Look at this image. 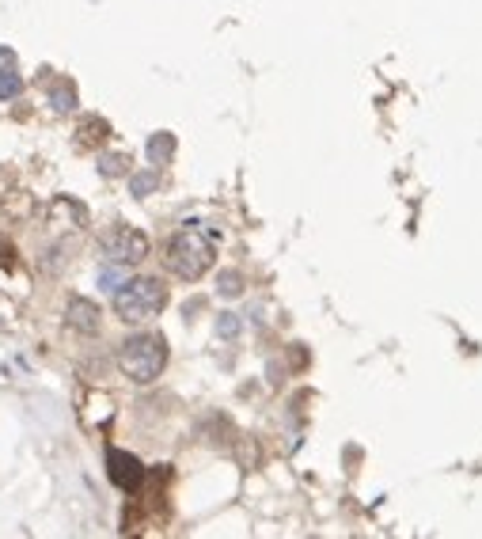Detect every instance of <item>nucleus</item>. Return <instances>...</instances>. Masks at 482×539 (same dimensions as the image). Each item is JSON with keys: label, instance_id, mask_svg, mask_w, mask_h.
<instances>
[{"label": "nucleus", "instance_id": "4468645a", "mask_svg": "<svg viewBox=\"0 0 482 539\" xmlns=\"http://www.w3.org/2000/svg\"><path fill=\"white\" fill-rule=\"evenodd\" d=\"M15 58H12V50H0V65H12Z\"/></svg>", "mask_w": 482, "mask_h": 539}, {"label": "nucleus", "instance_id": "1a4fd4ad", "mask_svg": "<svg viewBox=\"0 0 482 539\" xmlns=\"http://www.w3.org/2000/svg\"><path fill=\"white\" fill-rule=\"evenodd\" d=\"M50 99H53V110H72L77 107V91H72V84H58Z\"/></svg>", "mask_w": 482, "mask_h": 539}, {"label": "nucleus", "instance_id": "6e6552de", "mask_svg": "<svg viewBox=\"0 0 482 539\" xmlns=\"http://www.w3.org/2000/svg\"><path fill=\"white\" fill-rule=\"evenodd\" d=\"M80 134H84L80 144H103L110 129H107V122H99V118H88V122L80 125Z\"/></svg>", "mask_w": 482, "mask_h": 539}, {"label": "nucleus", "instance_id": "0eeeda50", "mask_svg": "<svg viewBox=\"0 0 482 539\" xmlns=\"http://www.w3.org/2000/svg\"><path fill=\"white\" fill-rule=\"evenodd\" d=\"M175 153V141H171V134H156L153 141H148V156H153V163H163Z\"/></svg>", "mask_w": 482, "mask_h": 539}, {"label": "nucleus", "instance_id": "7ed1b4c3", "mask_svg": "<svg viewBox=\"0 0 482 539\" xmlns=\"http://www.w3.org/2000/svg\"><path fill=\"white\" fill-rule=\"evenodd\" d=\"M118 365H122V373L137 384L156 380L163 373V365H168V342H163L160 334H134V339L122 342Z\"/></svg>", "mask_w": 482, "mask_h": 539}, {"label": "nucleus", "instance_id": "f03ea898", "mask_svg": "<svg viewBox=\"0 0 482 539\" xmlns=\"http://www.w3.org/2000/svg\"><path fill=\"white\" fill-rule=\"evenodd\" d=\"M163 304H168V285L160 277H134V282L115 289V311L125 323L153 320V315L163 311Z\"/></svg>", "mask_w": 482, "mask_h": 539}, {"label": "nucleus", "instance_id": "20e7f679", "mask_svg": "<svg viewBox=\"0 0 482 539\" xmlns=\"http://www.w3.org/2000/svg\"><path fill=\"white\" fill-rule=\"evenodd\" d=\"M99 244H103L110 263H122V266H134V263H141V258L148 255V236L137 232L134 225H110L99 236Z\"/></svg>", "mask_w": 482, "mask_h": 539}, {"label": "nucleus", "instance_id": "9b49d317", "mask_svg": "<svg viewBox=\"0 0 482 539\" xmlns=\"http://www.w3.org/2000/svg\"><path fill=\"white\" fill-rule=\"evenodd\" d=\"M153 187H156V175H137V179H134V194H137V198L148 194Z\"/></svg>", "mask_w": 482, "mask_h": 539}, {"label": "nucleus", "instance_id": "423d86ee", "mask_svg": "<svg viewBox=\"0 0 482 539\" xmlns=\"http://www.w3.org/2000/svg\"><path fill=\"white\" fill-rule=\"evenodd\" d=\"M65 320L72 330H84V334H96L99 330V308L84 301V296H72L69 308H65Z\"/></svg>", "mask_w": 482, "mask_h": 539}, {"label": "nucleus", "instance_id": "ddd939ff", "mask_svg": "<svg viewBox=\"0 0 482 539\" xmlns=\"http://www.w3.org/2000/svg\"><path fill=\"white\" fill-rule=\"evenodd\" d=\"M125 172V156H115V160H103V175H118Z\"/></svg>", "mask_w": 482, "mask_h": 539}, {"label": "nucleus", "instance_id": "f8f14e48", "mask_svg": "<svg viewBox=\"0 0 482 539\" xmlns=\"http://www.w3.org/2000/svg\"><path fill=\"white\" fill-rule=\"evenodd\" d=\"M220 293L236 296V293H239V274H225V277H220Z\"/></svg>", "mask_w": 482, "mask_h": 539}, {"label": "nucleus", "instance_id": "9d476101", "mask_svg": "<svg viewBox=\"0 0 482 539\" xmlns=\"http://www.w3.org/2000/svg\"><path fill=\"white\" fill-rule=\"evenodd\" d=\"M20 88H23L20 72H0V99H15L20 96Z\"/></svg>", "mask_w": 482, "mask_h": 539}, {"label": "nucleus", "instance_id": "f257e3e1", "mask_svg": "<svg viewBox=\"0 0 482 539\" xmlns=\"http://www.w3.org/2000/svg\"><path fill=\"white\" fill-rule=\"evenodd\" d=\"M217 244L220 236L206 220H187L171 239H168V270L182 282H198L206 277L217 263Z\"/></svg>", "mask_w": 482, "mask_h": 539}, {"label": "nucleus", "instance_id": "39448f33", "mask_svg": "<svg viewBox=\"0 0 482 539\" xmlns=\"http://www.w3.org/2000/svg\"><path fill=\"white\" fill-rule=\"evenodd\" d=\"M107 475H110V482H115L118 490H137L141 479H144V468H141L137 456L110 449V452H107Z\"/></svg>", "mask_w": 482, "mask_h": 539}]
</instances>
